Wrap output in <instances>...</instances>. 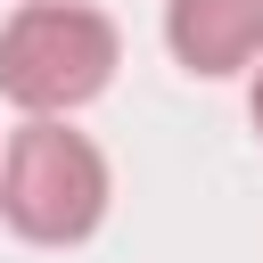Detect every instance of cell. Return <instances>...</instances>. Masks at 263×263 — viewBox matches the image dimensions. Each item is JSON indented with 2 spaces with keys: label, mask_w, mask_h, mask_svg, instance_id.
<instances>
[{
  "label": "cell",
  "mask_w": 263,
  "mask_h": 263,
  "mask_svg": "<svg viewBox=\"0 0 263 263\" xmlns=\"http://www.w3.org/2000/svg\"><path fill=\"white\" fill-rule=\"evenodd\" d=\"M115 74V25L74 0H33L0 25V90L41 123L82 99H99Z\"/></svg>",
  "instance_id": "6da1fadb"
},
{
  "label": "cell",
  "mask_w": 263,
  "mask_h": 263,
  "mask_svg": "<svg viewBox=\"0 0 263 263\" xmlns=\"http://www.w3.org/2000/svg\"><path fill=\"white\" fill-rule=\"evenodd\" d=\"M0 214H8L16 238H33V247H74V238H90L99 214H107V156H99L82 132H66L58 115L25 123V132L8 140V164H0Z\"/></svg>",
  "instance_id": "7a4b0ae2"
},
{
  "label": "cell",
  "mask_w": 263,
  "mask_h": 263,
  "mask_svg": "<svg viewBox=\"0 0 263 263\" xmlns=\"http://www.w3.org/2000/svg\"><path fill=\"white\" fill-rule=\"evenodd\" d=\"M164 41L189 74H238L263 58V0H173Z\"/></svg>",
  "instance_id": "3957f363"
},
{
  "label": "cell",
  "mask_w": 263,
  "mask_h": 263,
  "mask_svg": "<svg viewBox=\"0 0 263 263\" xmlns=\"http://www.w3.org/2000/svg\"><path fill=\"white\" fill-rule=\"evenodd\" d=\"M247 107H255V132H263V66H255V99H247Z\"/></svg>",
  "instance_id": "277c9868"
},
{
  "label": "cell",
  "mask_w": 263,
  "mask_h": 263,
  "mask_svg": "<svg viewBox=\"0 0 263 263\" xmlns=\"http://www.w3.org/2000/svg\"><path fill=\"white\" fill-rule=\"evenodd\" d=\"M0 164H8V156H0Z\"/></svg>",
  "instance_id": "5b68a950"
}]
</instances>
